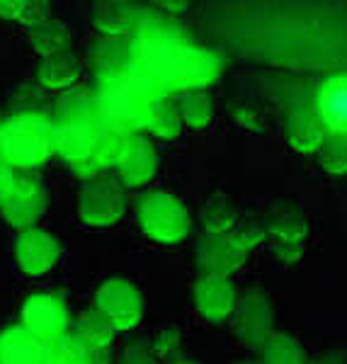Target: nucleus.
<instances>
[{"instance_id":"25","label":"nucleus","mask_w":347,"mask_h":364,"mask_svg":"<svg viewBox=\"0 0 347 364\" xmlns=\"http://www.w3.org/2000/svg\"><path fill=\"white\" fill-rule=\"evenodd\" d=\"M199 221H202L204 233H209V236H228L233 226L238 224L236 207L226 197H211L202 207Z\"/></svg>"},{"instance_id":"34","label":"nucleus","mask_w":347,"mask_h":364,"mask_svg":"<svg viewBox=\"0 0 347 364\" xmlns=\"http://www.w3.org/2000/svg\"><path fill=\"white\" fill-rule=\"evenodd\" d=\"M238 364H260V360H243V362H238Z\"/></svg>"},{"instance_id":"14","label":"nucleus","mask_w":347,"mask_h":364,"mask_svg":"<svg viewBox=\"0 0 347 364\" xmlns=\"http://www.w3.org/2000/svg\"><path fill=\"white\" fill-rule=\"evenodd\" d=\"M314 112L326 129V134L347 136V73L331 75L319 87Z\"/></svg>"},{"instance_id":"8","label":"nucleus","mask_w":347,"mask_h":364,"mask_svg":"<svg viewBox=\"0 0 347 364\" xmlns=\"http://www.w3.org/2000/svg\"><path fill=\"white\" fill-rule=\"evenodd\" d=\"M95 309L114 326V331H129L144 316V299L132 282L107 279L95 294Z\"/></svg>"},{"instance_id":"24","label":"nucleus","mask_w":347,"mask_h":364,"mask_svg":"<svg viewBox=\"0 0 347 364\" xmlns=\"http://www.w3.org/2000/svg\"><path fill=\"white\" fill-rule=\"evenodd\" d=\"M46 364H102V352L90 350L75 336H63L49 343Z\"/></svg>"},{"instance_id":"1","label":"nucleus","mask_w":347,"mask_h":364,"mask_svg":"<svg viewBox=\"0 0 347 364\" xmlns=\"http://www.w3.org/2000/svg\"><path fill=\"white\" fill-rule=\"evenodd\" d=\"M134 58L163 90H204L221 73L219 56L173 32H149L144 42L134 46Z\"/></svg>"},{"instance_id":"16","label":"nucleus","mask_w":347,"mask_h":364,"mask_svg":"<svg viewBox=\"0 0 347 364\" xmlns=\"http://www.w3.org/2000/svg\"><path fill=\"white\" fill-rule=\"evenodd\" d=\"M49 345L22 326L0 333V364H46Z\"/></svg>"},{"instance_id":"7","label":"nucleus","mask_w":347,"mask_h":364,"mask_svg":"<svg viewBox=\"0 0 347 364\" xmlns=\"http://www.w3.org/2000/svg\"><path fill=\"white\" fill-rule=\"evenodd\" d=\"M129 207L127 190L114 178H97L80 192L78 197V216L87 226H112L124 216Z\"/></svg>"},{"instance_id":"19","label":"nucleus","mask_w":347,"mask_h":364,"mask_svg":"<svg viewBox=\"0 0 347 364\" xmlns=\"http://www.w3.org/2000/svg\"><path fill=\"white\" fill-rule=\"evenodd\" d=\"M287 136H289L292 149L299 151V154H319L321 144L326 141L328 134L314 109H304V112H297L289 119Z\"/></svg>"},{"instance_id":"12","label":"nucleus","mask_w":347,"mask_h":364,"mask_svg":"<svg viewBox=\"0 0 347 364\" xmlns=\"http://www.w3.org/2000/svg\"><path fill=\"white\" fill-rule=\"evenodd\" d=\"M15 257L22 272L39 277V274H46L58 262L61 243L51 233L42 231V228H29V231H22L20 238H17Z\"/></svg>"},{"instance_id":"2","label":"nucleus","mask_w":347,"mask_h":364,"mask_svg":"<svg viewBox=\"0 0 347 364\" xmlns=\"http://www.w3.org/2000/svg\"><path fill=\"white\" fill-rule=\"evenodd\" d=\"M124 136L117 134L95 107H73L54 122V151L83 178H92L100 170L114 168Z\"/></svg>"},{"instance_id":"32","label":"nucleus","mask_w":347,"mask_h":364,"mask_svg":"<svg viewBox=\"0 0 347 364\" xmlns=\"http://www.w3.org/2000/svg\"><path fill=\"white\" fill-rule=\"evenodd\" d=\"M22 10H25V0H0V17L5 20L20 22Z\"/></svg>"},{"instance_id":"23","label":"nucleus","mask_w":347,"mask_h":364,"mask_svg":"<svg viewBox=\"0 0 347 364\" xmlns=\"http://www.w3.org/2000/svg\"><path fill=\"white\" fill-rule=\"evenodd\" d=\"M175 107L182 117V124L192 129H204L214 117V100L207 90H187L180 92Z\"/></svg>"},{"instance_id":"11","label":"nucleus","mask_w":347,"mask_h":364,"mask_svg":"<svg viewBox=\"0 0 347 364\" xmlns=\"http://www.w3.org/2000/svg\"><path fill=\"white\" fill-rule=\"evenodd\" d=\"M117 180L124 187H141L153 180L158 170V154L153 144L144 136H124V144L119 149V156L114 161Z\"/></svg>"},{"instance_id":"30","label":"nucleus","mask_w":347,"mask_h":364,"mask_svg":"<svg viewBox=\"0 0 347 364\" xmlns=\"http://www.w3.org/2000/svg\"><path fill=\"white\" fill-rule=\"evenodd\" d=\"M49 15H51L49 3H42V0H25V10H22L20 25L32 29V27H37L49 20Z\"/></svg>"},{"instance_id":"33","label":"nucleus","mask_w":347,"mask_h":364,"mask_svg":"<svg viewBox=\"0 0 347 364\" xmlns=\"http://www.w3.org/2000/svg\"><path fill=\"white\" fill-rule=\"evenodd\" d=\"M158 8L168 10L170 15H182L190 10V3H168V0H163V3H158Z\"/></svg>"},{"instance_id":"6","label":"nucleus","mask_w":347,"mask_h":364,"mask_svg":"<svg viewBox=\"0 0 347 364\" xmlns=\"http://www.w3.org/2000/svg\"><path fill=\"white\" fill-rule=\"evenodd\" d=\"M231 328L243 348L260 352L274 333V314L269 299L260 289H248L245 294H240L231 314Z\"/></svg>"},{"instance_id":"4","label":"nucleus","mask_w":347,"mask_h":364,"mask_svg":"<svg viewBox=\"0 0 347 364\" xmlns=\"http://www.w3.org/2000/svg\"><path fill=\"white\" fill-rule=\"evenodd\" d=\"M54 154V122L39 112H22L0 124V161L13 170H34Z\"/></svg>"},{"instance_id":"17","label":"nucleus","mask_w":347,"mask_h":364,"mask_svg":"<svg viewBox=\"0 0 347 364\" xmlns=\"http://www.w3.org/2000/svg\"><path fill=\"white\" fill-rule=\"evenodd\" d=\"M90 63L100 80L117 78L134 66V46L129 39L100 37L90 46Z\"/></svg>"},{"instance_id":"27","label":"nucleus","mask_w":347,"mask_h":364,"mask_svg":"<svg viewBox=\"0 0 347 364\" xmlns=\"http://www.w3.org/2000/svg\"><path fill=\"white\" fill-rule=\"evenodd\" d=\"M144 129L151 134L153 139H161V141L178 139L182 134V117L178 112V107H175V102H170V100H161V102L151 109Z\"/></svg>"},{"instance_id":"26","label":"nucleus","mask_w":347,"mask_h":364,"mask_svg":"<svg viewBox=\"0 0 347 364\" xmlns=\"http://www.w3.org/2000/svg\"><path fill=\"white\" fill-rule=\"evenodd\" d=\"M260 364H306V352L297 338L272 333L260 350Z\"/></svg>"},{"instance_id":"29","label":"nucleus","mask_w":347,"mask_h":364,"mask_svg":"<svg viewBox=\"0 0 347 364\" xmlns=\"http://www.w3.org/2000/svg\"><path fill=\"white\" fill-rule=\"evenodd\" d=\"M265 236H267V228L255 219L238 221V224L233 226V231L228 233V238L233 240V245H236L238 250H243L245 255H248L252 248H257V245L265 240Z\"/></svg>"},{"instance_id":"10","label":"nucleus","mask_w":347,"mask_h":364,"mask_svg":"<svg viewBox=\"0 0 347 364\" xmlns=\"http://www.w3.org/2000/svg\"><path fill=\"white\" fill-rule=\"evenodd\" d=\"M46 207H49V197H46L42 182L32 178H20L15 192L0 207V214L10 226L20 228V231H29L46 214Z\"/></svg>"},{"instance_id":"9","label":"nucleus","mask_w":347,"mask_h":364,"mask_svg":"<svg viewBox=\"0 0 347 364\" xmlns=\"http://www.w3.org/2000/svg\"><path fill=\"white\" fill-rule=\"evenodd\" d=\"M70 316L66 304L54 294H34L22 306V328H27L46 345L66 336Z\"/></svg>"},{"instance_id":"28","label":"nucleus","mask_w":347,"mask_h":364,"mask_svg":"<svg viewBox=\"0 0 347 364\" xmlns=\"http://www.w3.org/2000/svg\"><path fill=\"white\" fill-rule=\"evenodd\" d=\"M319 161L331 175H347V136L328 134L319 149Z\"/></svg>"},{"instance_id":"5","label":"nucleus","mask_w":347,"mask_h":364,"mask_svg":"<svg viewBox=\"0 0 347 364\" xmlns=\"http://www.w3.org/2000/svg\"><path fill=\"white\" fill-rule=\"evenodd\" d=\"M139 228L156 243H180L190 233L192 216L170 192H149L137 209Z\"/></svg>"},{"instance_id":"13","label":"nucleus","mask_w":347,"mask_h":364,"mask_svg":"<svg viewBox=\"0 0 347 364\" xmlns=\"http://www.w3.org/2000/svg\"><path fill=\"white\" fill-rule=\"evenodd\" d=\"M248 255L233 245L228 236H209L204 233L197 243V267L202 277H226L231 279L245 265Z\"/></svg>"},{"instance_id":"22","label":"nucleus","mask_w":347,"mask_h":364,"mask_svg":"<svg viewBox=\"0 0 347 364\" xmlns=\"http://www.w3.org/2000/svg\"><path fill=\"white\" fill-rule=\"evenodd\" d=\"M75 338L80 340L83 345H87L90 350L95 352H105L112 345V340H114L117 331L114 326L105 318L102 314H100L97 309H87L80 314L78 323H75Z\"/></svg>"},{"instance_id":"31","label":"nucleus","mask_w":347,"mask_h":364,"mask_svg":"<svg viewBox=\"0 0 347 364\" xmlns=\"http://www.w3.org/2000/svg\"><path fill=\"white\" fill-rule=\"evenodd\" d=\"M17 173L13 168H8L3 161H0V207H3L5 202L10 199V195L15 192V187H17Z\"/></svg>"},{"instance_id":"3","label":"nucleus","mask_w":347,"mask_h":364,"mask_svg":"<svg viewBox=\"0 0 347 364\" xmlns=\"http://www.w3.org/2000/svg\"><path fill=\"white\" fill-rule=\"evenodd\" d=\"M163 85L153 80L144 68H129L117 78L102 80L97 95V109L105 122L117 134L127 136V132L146 127L151 109L161 102Z\"/></svg>"},{"instance_id":"18","label":"nucleus","mask_w":347,"mask_h":364,"mask_svg":"<svg viewBox=\"0 0 347 364\" xmlns=\"http://www.w3.org/2000/svg\"><path fill=\"white\" fill-rule=\"evenodd\" d=\"M139 22V13L129 3H100L92 13V25L100 32V37L127 39V34L134 32Z\"/></svg>"},{"instance_id":"15","label":"nucleus","mask_w":347,"mask_h":364,"mask_svg":"<svg viewBox=\"0 0 347 364\" xmlns=\"http://www.w3.org/2000/svg\"><path fill=\"white\" fill-rule=\"evenodd\" d=\"M236 299V287L226 277H199L195 282V306L211 323H223L231 318Z\"/></svg>"},{"instance_id":"21","label":"nucleus","mask_w":347,"mask_h":364,"mask_svg":"<svg viewBox=\"0 0 347 364\" xmlns=\"http://www.w3.org/2000/svg\"><path fill=\"white\" fill-rule=\"evenodd\" d=\"M70 44H73V32L63 22L51 20V17L42 25L29 29V46L42 58L70 51Z\"/></svg>"},{"instance_id":"20","label":"nucleus","mask_w":347,"mask_h":364,"mask_svg":"<svg viewBox=\"0 0 347 364\" xmlns=\"http://www.w3.org/2000/svg\"><path fill=\"white\" fill-rule=\"evenodd\" d=\"M37 75L39 83L49 90H68L80 78V61L73 51H63V54L42 58Z\"/></svg>"}]
</instances>
